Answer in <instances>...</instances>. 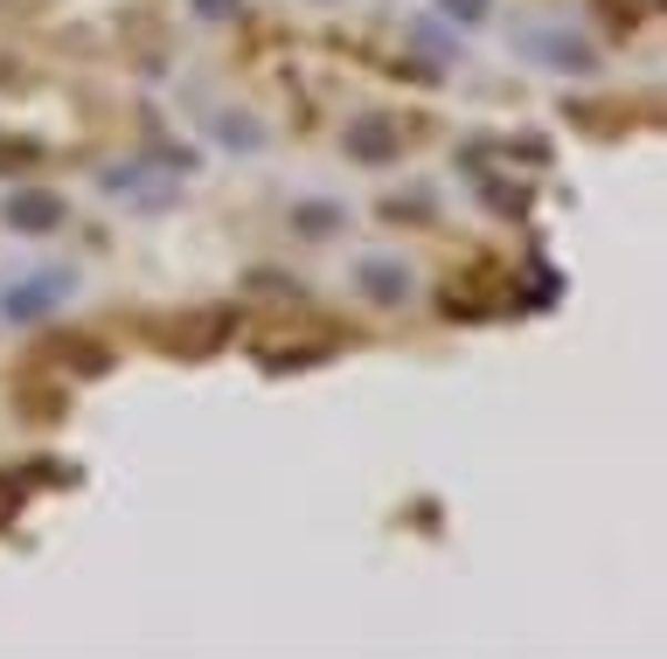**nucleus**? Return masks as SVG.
<instances>
[{
	"instance_id": "nucleus-1",
	"label": "nucleus",
	"mask_w": 667,
	"mask_h": 659,
	"mask_svg": "<svg viewBox=\"0 0 667 659\" xmlns=\"http://www.w3.org/2000/svg\"><path fill=\"white\" fill-rule=\"evenodd\" d=\"M8 223L29 229V236L57 229V223H63V195H49V188H21V195H8Z\"/></svg>"
},
{
	"instance_id": "nucleus-2",
	"label": "nucleus",
	"mask_w": 667,
	"mask_h": 659,
	"mask_svg": "<svg viewBox=\"0 0 667 659\" xmlns=\"http://www.w3.org/2000/svg\"><path fill=\"white\" fill-rule=\"evenodd\" d=\"M348 153H355V161H382V153H397V125H382V119L355 125L348 132Z\"/></svg>"
},
{
	"instance_id": "nucleus-3",
	"label": "nucleus",
	"mask_w": 667,
	"mask_h": 659,
	"mask_svg": "<svg viewBox=\"0 0 667 659\" xmlns=\"http://www.w3.org/2000/svg\"><path fill=\"white\" fill-rule=\"evenodd\" d=\"M362 278H369L376 299H403L410 292V271H403V264H362Z\"/></svg>"
},
{
	"instance_id": "nucleus-4",
	"label": "nucleus",
	"mask_w": 667,
	"mask_h": 659,
	"mask_svg": "<svg viewBox=\"0 0 667 659\" xmlns=\"http://www.w3.org/2000/svg\"><path fill=\"white\" fill-rule=\"evenodd\" d=\"M299 229H306V236H327V229H341V208H327V202H306V208H299Z\"/></svg>"
},
{
	"instance_id": "nucleus-5",
	"label": "nucleus",
	"mask_w": 667,
	"mask_h": 659,
	"mask_svg": "<svg viewBox=\"0 0 667 659\" xmlns=\"http://www.w3.org/2000/svg\"><path fill=\"white\" fill-rule=\"evenodd\" d=\"M445 8H452V14H466V21H473V14H480V0H445Z\"/></svg>"
},
{
	"instance_id": "nucleus-6",
	"label": "nucleus",
	"mask_w": 667,
	"mask_h": 659,
	"mask_svg": "<svg viewBox=\"0 0 667 659\" xmlns=\"http://www.w3.org/2000/svg\"><path fill=\"white\" fill-rule=\"evenodd\" d=\"M202 14H229V0H202Z\"/></svg>"
}]
</instances>
